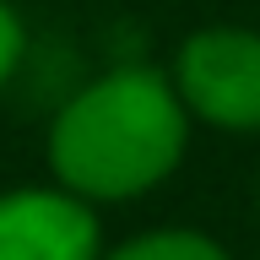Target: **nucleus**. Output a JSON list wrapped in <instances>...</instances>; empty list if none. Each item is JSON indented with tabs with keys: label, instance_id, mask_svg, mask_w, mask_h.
<instances>
[{
	"label": "nucleus",
	"instance_id": "1",
	"mask_svg": "<svg viewBox=\"0 0 260 260\" xmlns=\"http://www.w3.org/2000/svg\"><path fill=\"white\" fill-rule=\"evenodd\" d=\"M184 152V109L157 71H114L54 119V174L81 195H136Z\"/></svg>",
	"mask_w": 260,
	"mask_h": 260
},
{
	"label": "nucleus",
	"instance_id": "2",
	"mask_svg": "<svg viewBox=\"0 0 260 260\" xmlns=\"http://www.w3.org/2000/svg\"><path fill=\"white\" fill-rule=\"evenodd\" d=\"M179 92L195 114L228 130L260 125V38L255 32H201L179 54Z\"/></svg>",
	"mask_w": 260,
	"mask_h": 260
},
{
	"label": "nucleus",
	"instance_id": "3",
	"mask_svg": "<svg viewBox=\"0 0 260 260\" xmlns=\"http://www.w3.org/2000/svg\"><path fill=\"white\" fill-rule=\"evenodd\" d=\"M98 222L71 195H0V260H92Z\"/></svg>",
	"mask_w": 260,
	"mask_h": 260
},
{
	"label": "nucleus",
	"instance_id": "4",
	"mask_svg": "<svg viewBox=\"0 0 260 260\" xmlns=\"http://www.w3.org/2000/svg\"><path fill=\"white\" fill-rule=\"evenodd\" d=\"M114 260H228V255L201 233H152V239L125 244Z\"/></svg>",
	"mask_w": 260,
	"mask_h": 260
},
{
	"label": "nucleus",
	"instance_id": "5",
	"mask_svg": "<svg viewBox=\"0 0 260 260\" xmlns=\"http://www.w3.org/2000/svg\"><path fill=\"white\" fill-rule=\"evenodd\" d=\"M16 54H22V27H16V16L6 11V6H0V81L11 76Z\"/></svg>",
	"mask_w": 260,
	"mask_h": 260
}]
</instances>
